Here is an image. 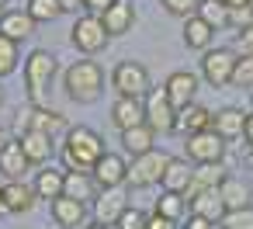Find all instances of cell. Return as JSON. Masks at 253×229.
Returning <instances> with one entry per match:
<instances>
[{
	"mask_svg": "<svg viewBox=\"0 0 253 229\" xmlns=\"http://www.w3.org/2000/svg\"><path fill=\"white\" fill-rule=\"evenodd\" d=\"M163 91H167L170 104L180 111V108H187V104L194 101V94H198V77H194L191 70H177V73H170V77H167Z\"/></svg>",
	"mask_w": 253,
	"mask_h": 229,
	"instance_id": "12",
	"label": "cell"
},
{
	"mask_svg": "<svg viewBox=\"0 0 253 229\" xmlns=\"http://www.w3.org/2000/svg\"><path fill=\"white\" fill-rule=\"evenodd\" d=\"M184 153H187L191 163H222V160H225V139H222L215 129H205V132L187 136Z\"/></svg>",
	"mask_w": 253,
	"mask_h": 229,
	"instance_id": "9",
	"label": "cell"
},
{
	"mask_svg": "<svg viewBox=\"0 0 253 229\" xmlns=\"http://www.w3.org/2000/svg\"><path fill=\"white\" fill-rule=\"evenodd\" d=\"M49 208H52V219L63 226V229H84L87 226V205L84 201H77V198H56V201H49Z\"/></svg>",
	"mask_w": 253,
	"mask_h": 229,
	"instance_id": "15",
	"label": "cell"
},
{
	"mask_svg": "<svg viewBox=\"0 0 253 229\" xmlns=\"http://www.w3.org/2000/svg\"><path fill=\"white\" fill-rule=\"evenodd\" d=\"M146 212L142 208H135V205H128L125 212H122V219L115 222V229H146Z\"/></svg>",
	"mask_w": 253,
	"mask_h": 229,
	"instance_id": "36",
	"label": "cell"
},
{
	"mask_svg": "<svg viewBox=\"0 0 253 229\" xmlns=\"http://www.w3.org/2000/svg\"><path fill=\"white\" fill-rule=\"evenodd\" d=\"M63 163H66V170H90L94 174V167H97V160L108 153L104 149V139L94 132V129H87V125H70V132L63 136Z\"/></svg>",
	"mask_w": 253,
	"mask_h": 229,
	"instance_id": "1",
	"label": "cell"
},
{
	"mask_svg": "<svg viewBox=\"0 0 253 229\" xmlns=\"http://www.w3.org/2000/svg\"><path fill=\"white\" fill-rule=\"evenodd\" d=\"M232 84H236V87H253V56H239V59H236Z\"/></svg>",
	"mask_w": 253,
	"mask_h": 229,
	"instance_id": "37",
	"label": "cell"
},
{
	"mask_svg": "<svg viewBox=\"0 0 253 229\" xmlns=\"http://www.w3.org/2000/svg\"><path fill=\"white\" fill-rule=\"evenodd\" d=\"M211 39H215V28L205 21V18H198V14H191V18H184V46L187 49H211Z\"/></svg>",
	"mask_w": 253,
	"mask_h": 229,
	"instance_id": "26",
	"label": "cell"
},
{
	"mask_svg": "<svg viewBox=\"0 0 253 229\" xmlns=\"http://www.w3.org/2000/svg\"><path fill=\"white\" fill-rule=\"evenodd\" d=\"M94 181L101 187H122V184H128V160L118 156V153H104L97 160V167H94Z\"/></svg>",
	"mask_w": 253,
	"mask_h": 229,
	"instance_id": "13",
	"label": "cell"
},
{
	"mask_svg": "<svg viewBox=\"0 0 253 229\" xmlns=\"http://www.w3.org/2000/svg\"><path fill=\"white\" fill-rule=\"evenodd\" d=\"M14 70H18V42L0 35V77H7Z\"/></svg>",
	"mask_w": 253,
	"mask_h": 229,
	"instance_id": "34",
	"label": "cell"
},
{
	"mask_svg": "<svg viewBox=\"0 0 253 229\" xmlns=\"http://www.w3.org/2000/svg\"><path fill=\"white\" fill-rule=\"evenodd\" d=\"M7 14V0H0V18H4Z\"/></svg>",
	"mask_w": 253,
	"mask_h": 229,
	"instance_id": "48",
	"label": "cell"
},
{
	"mask_svg": "<svg viewBox=\"0 0 253 229\" xmlns=\"http://www.w3.org/2000/svg\"><path fill=\"white\" fill-rule=\"evenodd\" d=\"M28 129H35V132H45V136H52L56 142L70 132V125H66V118L59 115V111H52V108H32L28 115H25V122L18 118V132H28Z\"/></svg>",
	"mask_w": 253,
	"mask_h": 229,
	"instance_id": "10",
	"label": "cell"
},
{
	"mask_svg": "<svg viewBox=\"0 0 253 229\" xmlns=\"http://www.w3.org/2000/svg\"><path fill=\"white\" fill-rule=\"evenodd\" d=\"M205 129H211V111H208L205 104L191 101L187 108H180V111H177V129H173V132L194 136V132H205Z\"/></svg>",
	"mask_w": 253,
	"mask_h": 229,
	"instance_id": "22",
	"label": "cell"
},
{
	"mask_svg": "<svg viewBox=\"0 0 253 229\" xmlns=\"http://www.w3.org/2000/svg\"><path fill=\"white\" fill-rule=\"evenodd\" d=\"M111 87L118 97H146L149 94V70L135 59H125L111 70Z\"/></svg>",
	"mask_w": 253,
	"mask_h": 229,
	"instance_id": "6",
	"label": "cell"
},
{
	"mask_svg": "<svg viewBox=\"0 0 253 229\" xmlns=\"http://www.w3.org/2000/svg\"><path fill=\"white\" fill-rule=\"evenodd\" d=\"M35 201H39V194H35L32 184H25V181H7V184H4V205H7L11 215H25V212H32Z\"/></svg>",
	"mask_w": 253,
	"mask_h": 229,
	"instance_id": "21",
	"label": "cell"
},
{
	"mask_svg": "<svg viewBox=\"0 0 253 229\" xmlns=\"http://www.w3.org/2000/svg\"><path fill=\"white\" fill-rule=\"evenodd\" d=\"M52 77H56V56L49 49H32L25 59V87H28L32 108H45V91Z\"/></svg>",
	"mask_w": 253,
	"mask_h": 229,
	"instance_id": "3",
	"label": "cell"
},
{
	"mask_svg": "<svg viewBox=\"0 0 253 229\" xmlns=\"http://www.w3.org/2000/svg\"><path fill=\"white\" fill-rule=\"evenodd\" d=\"M246 7H253V0H246Z\"/></svg>",
	"mask_w": 253,
	"mask_h": 229,
	"instance_id": "51",
	"label": "cell"
},
{
	"mask_svg": "<svg viewBox=\"0 0 253 229\" xmlns=\"http://www.w3.org/2000/svg\"><path fill=\"white\" fill-rule=\"evenodd\" d=\"M25 11L35 18V25H39V21H56V18L63 14L59 0H28V7H25Z\"/></svg>",
	"mask_w": 253,
	"mask_h": 229,
	"instance_id": "33",
	"label": "cell"
},
{
	"mask_svg": "<svg viewBox=\"0 0 253 229\" xmlns=\"http://www.w3.org/2000/svg\"><path fill=\"white\" fill-rule=\"evenodd\" d=\"M229 4L225 0H201L198 4V18H205L215 32H222V28H229Z\"/></svg>",
	"mask_w": 253,
	"mask_h": 229,
	"instance_id": "31",
	"label": "cell"
},
{
	"mask_svg": "<svg viewBox=\"0 0 253 229\" xmlns=\"http://www.w3.org/2000/svg\"><path fill=\"white\" fill-rule=\"evenodd\" d=\"M108 32H104V21H101V14H80L77 21H73V28H70V42L80 49V52H87V56H94V52H101L104 46H108Z\"/></svg>",
	"mask_w": 253,
	"mask_h": 229,
	"instance_id": "5",
	"label": "cell"
},
{
	"mask_svg": "<svg viewBox=\"0 0 253 229\" xmlns=\"http://www.w3.org/2000/svg\"><path fill=\"white\" fill-rule=\"evenodd\" d=\"M32 163H28V156H25V149H21L18 139H7L4 146H0V174H4L7 181H21V174Z\"/></svg>",
	"mask_w": 253,
	"mask_h": 229,
	"instance_id": "19",
	"label": "cell"
},
{
	"mask_svg": "<svg viewBox=\"0 0 253 229\" xmlns=\"http://www.w3.org/2000/svg\"><path fill=\"white\" fill-rule=\"evenodd\" d=\"M153 212H160V215H167V219H184V212H187V198L184 194H173V191H163L160 198H156V208Z\"/></svg>",
	"mask_w": 253,
	"mask_h": 229,
	"instance_id": "32",
	"label": "cell"
},
{
	"mask_svg": "<svg viewBox=\"0 0 253 229\" xmlns=\"http://www.w3.org/2000/svg\"><path fill=\"white\" fill-rule=\"evenodd\" d=\"M18 142H21V149H25V156H28V163H32V167L45 163V160L56 153V139H52V136H45V132H35V129L18 132Z\"/></svg>",
	"mask_w": 253,
	"mask_h": 229,
	"instance_id": "16",
	"label": "cell"
},
{
	"mask_svg": "<svg viewBox=\"0 0 253 229\" xmlns=\"http://www.w3.org/2000/svg\"><path fill=\"white\" fill-rule=\"evenodd\" d=\"M243 139H246V146L253 149V111L246 115V129H243Z\"/></svg>",
	"mask_w": 253,
	"mask_h": 229,
	"instance_id": "44",
	"label": "cell"
},
{
	"mask_svg": "<svg viewBox=\"0 0 253 229\" xmlns=\"http://www.w3.org/2000/svg\"><path fill=\"white\" fill-rule=\"evenodd\" d=\"M250 91H253V87H250Z\"/></svg>",
	"mask_w": 253,
	"mask_h": 229,
	"instance_id": "52",
	"label": "cell"
},
{
	"mask_svg": "<svg viewBox=\"0 0 253 229\" xmlns=\"http://www.w3.org/2000/svg\"><path fill=\"white\" fill-rule=\"evenodd\" d=\"M84 229H115V226H104V222H94V226H84Z\"/></svg>",
	"mask_w": 253,
	"mask_h": 229,
	"instance_id": "46",
	"label": "cell"
},
{
	"mask_svg": "<svg viewBox=\"0 0 253 229\" xmlns=\"http://www.w3.org/2000/svg\"><path fill=\"white\" fill-rule=\"evenodd\" d=\"M142 104H146V125L156 136H167V132L177 129V108L170 104V97H167L163 87H149V94L142 97Z\"/></svg>",
	"mask_w": 253,
	"mask_h": 229,
	"instance_id": "7",
	"label": "cell"
},
{
	"mask_svg": "<svg viewBox=\"0 0 253 229\" xmlns=\"http://www.w3.org/2000/svg\"><path fill=\"white\" fill-rule=\"evenodd\" d=\"M0 215H7V205H4V184H0Z\"/></svg>",
	"mask_w": 253,
	"mask_h": 229,
	"instance_id": "45",
	"label": "cell"
},
{
	"mask_svg": "<svg viewBox=\"0 0 253 229\" xmlns=\"http://www.w3.org/2000/svg\"><path fill=\"white\" fill-rule=\"evenodd\" d=\"M32 32H35V18L28 11H7L4 18H0V35H7L14 42H25Z\"/></svg>",
	"mask_w": 253,
	"mask_h": 229,
	"instance_id": "29",
	"label": "cell"
},
{
	"mask_svg": "<svg viewBox=\"0 0 253 229\" xmlns=\"http://www.w3.org/2000/svg\"><path fill=\"white\" fill-rule=\"evenodd\" d=\"M239 56H253V25L250 28H243V32H236V46H232Z\"/></svg>",
	"mask_w": 253,
	"mask_h": 229,
	"instance_id": "39",
	"label": "cell"
},
{
	"mask_svg": "<svg viewBox=\"0 0 253 229\" xmlns=\"http://www.w3.org/2000/svg\"><path fill=\"white\" fill-rule=\"evenodd\" d=\"M236 59L239 52L236 49H205V59H201V77L208 87H232V73H236Z\"/></svg>",
	"mask_w": 253,
	"mask_h": 229,
	"instance_id": "4",
	"label": "cell"
},
{
	"mask_svg": "<svg viewBox=\"0 0 253 229\" xmlns=\"http://www.w3.org/2000/svg\"><path fill=\"white\" fill-rule=\"evenodd\" d=\"M218 194H222V201H225V212H236V208H246V205H250V184L239 181V177H232V174L222 177Z\"/></svg>",
	"mask_w": 253,
	"mask_h": 229,
	"instance_id": "28",
	"label": "cell"
},
{
	"mask_svg": "<svg viewBox=\"0 0 253 229\" xmlns=\"http://www.w3.org/2000/svg\"><path fill=\"white\" fill-rule=\"evenodd\" d=\"M122 146H125V153L142 156V153L156 149V132H153L146 122H142V125H132V129H125V132H122Z\"/></svg>",
	"mask_w": 253,
	"mask_h": 229,
	"instance_id": "27",
	"label": "cell"
},
{
	"mask_svg": "<svg viewBox=\"0 0 253 229\" xmlns=\"http://www.w3.org/2000/svg\"><path fill=\"white\" fill-rule=\"evenodd\" d=\"M187 208H191V215H201V219H208V222H222V215H225V201H222V194H218V187H211V191H201L198 198H191L187 201Z\"/></svg>",
	"mask_w": 253,
	"mask_h": 229,
	"instance_id": "25",
	"label": "cell"
},
{
	"mask_svg": "<svg viewBox=\"0 0 253 229\" xmlns=\"http://www.w3.org/2000/svg\"><path fill=\"white\" fill-rule=\"evenodd\" d=\"M167 163H170V153H163V149H149L142 156H132V163H128V184L132 187H153V184H160Z\"/></svg>",
	"mask_w": 253,
	"mask_h": 229,
	"instance_id": "8",
	"label": "cell"
},
{
	"mask_svg": "<svg viewBox=\"0 0 253 229\" xmlns=\"http://www.w3.org/2000/svg\"><path fill=\"white\" fill-rule=\"evenodd\" d=\"M191 174H194V167H191V160L187 156H170V163H167V170H163V191H173V194H184L187 191V184H191Z\"/></svg>",
	"mask_w": 253,
	"mask_h": 229,
	"instance_id": "24",
	"label": "cell"
},
{
	"mask_svg": "<svg viewBox=\"0 0 253 229\" xmlns=\"http://www.w3.org/2000/svg\"><path fill=\"white\" fill-rule=\"evenodd\" d=\"M180 229H215V222H208L201 215H187V226H180Z\"/></svg>",
	"mask_w": 253,
	"mask_h": 229,
	"instance_id": "42",
	"label": "cell"
},
{
	"mask_svg": "<svg viewBox=\"0 0 253 229\" xmlns=\"http://www.w3.org/2000/svg\"><path fill=\"white\" fill-rule=\"evenodd\" d=\"M146 229H180V222H177V219H167V215H160V212H149Z\"/></svg>",
	"mask_w": 253,
	"mask_h": 229,
	"instance_id": "40",
	"label": "cell"
},
{
	"mask_svg": "<svg viewBox=\"0 0 253 229\" xmlns=\"http://www.w3.org/2000/svg\"><path fill=\"white\" fill-rule=\"evenodd\" d=\"M222 177H225L222 163H198V167H194V174H191V184H187L184 198L191 201V198H198L201 191H211V187H218V184H222Z\"/></svg>",
	"mask_w": 253,
	"mask_h": 229,
	"instance_id": "20",
	"label": "cell"
},
{
	"mask_svg": "<svg viewBox=\"0 0 253 229\" xmlns=\"http://www.w3.org/2000/svg\"><path fill=\"white\" fill-rule=\"evenodd\" d=\"M218 226H222V229H253V205L236 208V212H225Z\"/></svg>",
	"mask_w": 253,
	"mask_h": 229,
	"instance_id": "35",
	"label": "cell"
},
{
	"mask_svg": "<svg viewBox=\"0 0 253 229\" xmlns=\"http://www.w3.org/2000/svg\"><path fill=\"white\" fill-rule=\"evenodd\" d=\"M111 4H115V0H84V11L87 14H104Z\"/></svg>",
	"mask_w": 253,
	"mask_h": 229,
	"instance_id": "41",
	"label": "cell"
},
{
	"mask_svg": "<svg viewBox=\"0 0 253 229\" xmlns=\"http://www.w3.org/2000/svg\"><path fill=\"white\" fill-rule=\"evenodd\" d=\"M0 104H4V87H0Z\"/></svg>",
	"mask_w": 253,
	"mask_h": 229,
	"instance_id": "50",
	"label": "cell"
},
{
	"mask_svg": "<svg viewBox=\"0 0 253 229\" xmlns=\"http://www.w3.org/2000/svg\"><path fill=\"white\" fill-rule=\"evenodd\" d=\"M63 194H66V198H77V201H84V205H94V198L101 194V184L94 181L90 170H66Z\"/></svg>",
	"mask_w": 253,
	"mask_h": 229,
	"instance_id": "14",
	"label": "cell"
},
{
	"mask_svg": "<svg viewBox=\"0 0 253 229\" xmlns=\"http://www.w3.org/2000/svg\"><path fill=\"white\" fill-rule=\"evenodd\" d=\"M59 7H63V14H77L84 7V0H59Z\"/></svg>",
	"mask_w": 253,
	"mask_h": 229,
	"instance_id": "43",
	"label": "cell"
},
{
	"mask_svg": "<svg viewBox=\"0 0 253 229\" xmlns=\"http://www.w3.org/2000/svg\"><path fill=\"white\" fill-rule=\"evenodd\" d=\"M63 181H66V170H39V177H35V194L39 198H45V201H56V198H63Z\"/></svg>",
	"mask_w": 253,
	"mask_h": 229,
	"instance_id": "30",
	"label": "cell"
},
{
	"mask_svg": "<svg viewBox=\"0 0 253 229\" xmlns=\"http://www.w3.org/2000/svg\"><path fill=\"white\" fill-rule=\"evenodd\" d=\"M229 7H246V0H225Z\"/></svg>",
	"mask_w": 253,
	"mask_h": 229,
	"instance_id": "47",
	"label": "cell"
},
{
	"mask_svg": "<svg viewBox=\"0 0 253 229\" xmlns=\"http://www.w3.org/2000/svg\"><path fill=\"white\" fill-rule=\"evenodd\" d=\"M63 87H66L70 101H77V104H94V101L104 94V70H101L94 59H77V63L66 70Z\"/></svg>",
	"mask_w": 253,
	"mask_h": 229,
	"instance_id": "2",
	"label": "cell"
},
{
	"mask_svg": "<svg viewBox=\"0 0 253 229\" xmlns=\"http://www.w3.org/2000/svg\"><path fill=\"white\" fill-rule=\"evenodd\" d=\"M198 4H201V0H163L167 14H173V18H191V14H198Z\"/></svg>",
	"mask_w": 253,
	"mask_h": 229,
	"instance_id": "38",
	"label": "cell"
},
{
	"mask_svg": "<svg viewBox=\"0 0 253 229\" xmlns=\"http://www.w3.org/2000/svg\"><path fill=\"white\" fill-rule=\"evenodd\" d=\"M211 129L225 139V142H232V139H243V129H246V115L239 111V108H218L215 115H211Z\"/></svg>",
	"mask_w": 253,
	"mask_h": 229,
	"instance_id": "23",
	"label": "cell"
},
{
	"mask_svg": "<svg viewBox=\"0 0 253 229\" xmlns=\"http://www.w3.org/2000/svg\"><path fill=\"white\" fill-rule=\"evenodd\" d=\"M111 122H115L118 132H125V129H132V125H142V122H146V104H142V97H118V101L111 104Z\"/></svg>",
	"mask_w": 253,
	"mask_h": 229,
	"instance_id": "17",
	"label": "cell"
},
{
	"mask_svg": "<svg viewBox=\"0 0 253 229\" xmlns=\"http://www.w3.org/2000/svg\"><path fill=\"white\" fill-rule=\"evenodd\" d=\"M101 21H104V32L115 39V35H125V32H132V25H135V7L128 4V0H115V4L101 14Z\"/></svg>",
	"mask_w": 253,
	"mask_h": 229,
	"instance_id": "18",
	"label": "cell"
},
{
	"mask_svg": "<svg viewBox=\"0 0 253 229\" xmlns=\"http://www.w3.org/2000/svg\"><path fill=\"white\" fill-rule=\"evenodd\" d=\"M4 142H7V136H4V129H0V146H4Z\"/></svg>",
	"mask_w": 253,
	"mask_h": 229,
	"instance_id": "49",
	"label": "cell"
},
{
	"mask_svg": "<svg viewBox=\"0 0 253 229\" xmlns=\"http://www.w3.org/2000/svg\"><path fill=\"white\" fill-rule=\"evenodd\" d=\"M94 222H104V226H115L122 219V212L128 208V194H125V184L122 187H101V194L94 198Z\"/></svg>",
	"mask_w": 253,
	"mask_h": 229,
	"instance_id": "11",
	"label": "cell"
}]
</instances>
